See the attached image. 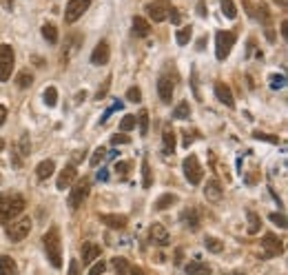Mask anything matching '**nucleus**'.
I'll return each instance as SVG.
<instances>
[{
  "label": "nucleus",
  "mask_w": 288,
  "mask_h": 275,
  "mask_svg": "<svg viewBox=\"0 0 288 275\" xmlns=\"http://www.w3.org/2000/svg\"><path fill=\"white\" fill-rule=\"evenodd\" d=\"M25 211V198L20 193H0V222H11Z\"/></svg>",
  "instance_id": "1"
},
{
  "label": "nucleus",
  "mask_w": 288,
  "mask_h": 275,
  "mask_svg": "<svg viewBox=\"0 0 288 275\" xmlns=\"http://www.w3.org/2000/svg\"><path fill=\"white\" fill-rule=\"evenodd\" d=\"M42 244H45L49 262L56 266V269H60V266H62V242H60V231L56 229V226L42 236Z\"/></svg>",
  "instance_id": "2"
},
{
  "label": "nucleus",
  "mask_w": 288,
  "mask_h": 275,
  "mask_svg": "<svg viewBox=\"0 0 288 275\" xmlns=\"http://www.w3.org/2000/svg\"><path fill=\"white\" fill-rule=\"evenodd\" d=\"M89 191H91V180H89V178L78 180V182L71 186V193H69V206H71L73 211H76L78 206L82 204L86 198H89Z\"/></svg>",
  "instance_id": "3"
},
{
  "label": "nucleus",
  "mask_w": 288,
  "mask_h": 275,
  "mask_svg": "<svg viewBox=\"0 0 288 275\" xmlns=\"http://www.w3.org/2000/svg\"><path fill=\"white\" fill-rule=\"evenodd\" d=\"M13 65H16V56L11 45H0V82H7L11 78Z\"/></svg>",
  "instance_id": "4"
},
{
  "label": "nucleus",
  "mask_w": 288,
  "mask_h": 275,
  "mask_svg": "<svg viewBox=\"0 0 288 275\" xmlns=\"http://www.w3.org/2000/svg\"><path fill=\"white\" fill-rule=\"evenodd\" d=\"M233 45H235V33L233 31H217L215 33V56H217V60L229 58Z\"/></svg>",
  "instance_id": "5"
},
{
  "label": "nucleus",
  "mask_w": 288,
  "mask_h": 275,
  "mask_svg": "<svg viewBox=\"0 0 288 275\" xmlns=\"http://www.w3.org/2000/svg\"><path fill=\"white\" fill-rule=\"evenodd\" d=\"M31 231V220L29 218H20L16 222L7 224V238L11 240V242H23V240L29 236Z\"/></svg>",
  "instance_id": "6"
},
{
  "label": "nucleus",
  "mask_w": 288,
  "mask_h": 275,
  "mask_svg": "<svg viewBox=\"0 0 288 275\" xmlns=\"http://www.w3.org/2000/svg\"><path fill=\"white\" fill-rule=\"evenodd\" d=\"M184 176H186V180L193 184V186H197L200 182H202V178H204V171H202V164H200V160H197V156H191L184 160Z\"/></svg>",
  "instance_id": "7"
},
{
  "label": "nucleus",
  "mask_w": 288,
  "mask_h": 275,
  "mask_svg": "<svg viewBox=\"0 0 288 275\" xmlns=\"http://www.w3.org/2000/svg\"><path fill=\"white\" fill-rule=\"evenodd\" d=\"M91 7V0H69L64 9V23L73 25L78 18H82V13Z\"/></svg>",
  "instance_id": "8"
},
{
  "label": "nucleus",
  "mask_w": 288,
  "mask_h": 275,
  "mask_svg": "<svg viewBox=\"0 0 288 275\" xmlns=\"http://www.w3.org/2000/svg\"><path fill=\"white\" fill-rule=\"evenodd\" d=\"M169 11H171L169 0H153V3L146 5V13L151 16L153 23H164L169 18Z\"/></svg>",
  "instance_id": "9"
},
{
  "label": "nucleus",
  "mask_w": 288,
  "mask_h": 275,
  "mask_svg": "<svg viewBox=\"0 0 288 275\" xmlns=\"http://www.w3.org/2000/svg\"><path fill=\"white\" fill-rule=\"evenodd\" d=\"M262 249H264V258H277V256H282L284 244H282V240L275 238L273 233H266L262 240Z\"/></svg>",
  "instance_id": "10"
},
{
  "label": "nucleus",
  "mask_w": 288,
  "mask_h": 275,
  "mask_svg": "<svg viewBox=\"0 0 288 275\" xmlns=\"http://www.w3.org/2000/svg\"><path fill=\"white\" fill-rule=\"evenodd\" d=\"M109 58H111L109 43H106V40H100L98 47H96V49H93V53H91V62L96 65V67H102V65L109 62Z\"/></svg>",
  "instance_id": "11"
},
{
  "label": "nucleus",
  "mask_w": 288,
  "mask_h": 275,
  "mask_svg": "<svg viewBox=\"0 0 288 275\" xmlns=\"http://www.w3.org/2000/svg\"><path fill=\"white\" fill-rule=\"evenodd\" d=\"M149 238H151V242H153V244H158V246H166V244L171 242L169 231H166L162 224H151V229H149Z\"/></svg>",
  "instance_id": "12"
},
{
  "label": "nucleus",
  "mask_w": 288,
  "mask_h": 275,
  "mask_svg": "<svg viewBox=\"0 0 288 275\" xmlns=\"http://www.w3.org/2000/svg\"><path fill=\"white\" fill-rule=\"evenodd\" d=\"M76 178H78L76 166H73V164H67L64 169L60 171V176H58V189H60V191H64L67 186H71L73 182H76Z\"/></svg>",
  "instance_id": "13"
},
{
  "label": "nucleus",
  "mask_w": 288,
  "mask_h": 275,
  "mask_svg": "<svg viewBox=\"0 0 288 275\" xmlns=\"http://www.w3.org/2000/svg\"><path fill=\"white\" fill-rule=\"evenodd\" d=\"M158 96H160V100H162L164 104H171V100H173V82H171V78L162 76L158 80Z\"/></svg>",
  "instance_id": "14"
},
{
  "label": "nucleus",
  "mask_w": 288,
  "mask_h": 275,
  "mask_svg": "<svg viewBox=\"0 0 288 275\" xmlns=\"http://www.w3.org/2000/svg\"><path fill=\"white\" fill-rule=\"evenodd\" d=\"M224 196V189H222V184L217 182V180H209L204 186V198L209 200V202H219Z\"/></svg>",
  "instance_id": "15"
},
{
  "label": "nucleus",
  "mask_w": 288,
  "mask_h": 275,
  "mask_svg": "<svg viewBox=\"0 0 288 275\" xmlns=\"http://www.w3.org/2000/svg\"><path fill=\"white\" fill-rule=\"evenodd\" d=\"M180 220H182V224L186 226V229H191V231H197L200 229V211L197 209H184L182 211V216H180Z\"/></svg>",
  "instance_id": "16"
},
{
  "label": "nucleus",
  "mask_w": 288,
  "mask_h": 275,
  "mask_svg": "<svg viewBox=\"0 0 288 275\" xmlns=\"http://www.w3.org/2000/svg\"><path fill=\"white\" fill-rule=\"evenodd\" d=\"M215 98H217L222 104H226V107H235V100H233L231 87L224 84V82H215Z\"/></svg>",
  "instance_id": "17"
},
{
  "label": "nucleus",
  "mask_w": 288,
  "mask_h": 275,
  "mask_svg": "<svg viewBox=\"0 0 288 275\" xmlns=\"http://www.w3.org/2000/svg\"><path fill=\"white\" fill-rule=\"evenodd\" d=\"M100 222H104L109 229H124L126 226V216H116V213H102L100 216Z\"/></svg>",
  "instance_id": "18"
},
{
  "label": "nucleus",
  "mask_w": 288,
  "mask_h": 275,
  "mask_svg": "<svg viewBox=\"0 0 288 275\" xmlns=\"http://www.w3.org/2000/svg\"><path fill=\"white\" fill-rule=\"evenodd\" d=\"M162 142H164V153H173V151H175V131H173L171 124H164Z\"/></svg>",
  "instance_id": "19"
},
{
  "label": "nucleus",
  "mask_w": 288,
  "mask_h": 275,
  "mask_svg": "<svg viewBox=\"0 0 288 275\" xmlns=\"http://www.w3.org/2000/svg\"><path fill=\"white\" fill-rule=\"evenodd\" d=\"M133 33H136L138 38H146V36H149V33H151L149 20H144V18H140V16L133 18Z\"/></svg>",
  "instance_id": "20"
},
{
  "label": "nucleus",
  "mask_w": 288,
  "mask_h": 275,
  "mask_svg": "<svg viewBox=\"0 0 288 275\" xmlns=\"http://www.w3.org/2000/svg\"><path fill=\"white\" fill-rule=\"evenodd\" d=\"M98 258H100V246L91 244V242L82 244V264H91L93 260H98Z\"/></svg>",
  "instance_id": "21"
},
{
  "label": "nucleus",
  "mask_w": 288,
  "mask_h": 275,
  "mask_svg": "<svg viewBox=\"0 0 288 275\" xmlns=\"http://www.w3.org/2000/svg\"><path fill=\"white\" fill-rule=\"evenodd\" d=\"M186 273L189 275H211V266L200 262V260H193V262L186 264Z\"/></svg>",
  "instance_id": "22"
},
{
  "label": "nucleus",
  "mask_w": 288,
  "mask_h": 275,
  "mask_svg": "<svg viewBox=\"0 0 288 275\" xmlns=\"http://www.w3.org/2000/svg\"><path fill=\"white\" fill-rule=\"evenodd\" d=\"M53 169H56L53 160H42V162L38 164V169H36L38 180H47V178H51V176H53Z\"/></svg>",
  "instance_id": "23"
},
{
  "label": "nucleus",
  "mask_w": 288,
  "mask_h": 275,
  "mask_svg": "<svg viewBox=\"0 0 288 275\" xmlns=\"http://www.w3.org/2000/svg\"><path fill=\"white\" fill-rule=\"evenodd\" d=\"M0 275H18V266L9 256H0Z\"/></svg>",
  "instance_id": "24"
},
{
  "label": "nucleus",
  "mask_w": 288,
  "mask_h": 275,
  "mask_svg": "<svg viewBox=\"0 0 288 275\" xmlns=\"http://www.w3.org/2000/svg\"><path fill=\"white\" fill-rule=\"evenodd\" d=\"M175 202H178V196H175V193H164V196H160V198H158L156 209H158V211H166L169 206H173Z\"/></svg>",
  "instance_id": "25"
},
{
  "label": "nucleus",
  "mask_w": 288,
  "mask_h": 275,
  "mask_svg": "<svg viewBox=\"0 0 288 275\" xmlns=\"http://www.w3.org/2000/svg\"><path fill=\"white\" fill-rule=\"evenodd\" d=\"M42 36H45V40L49 45H56L58 43V29H56V25H53V23H45L42 25Z\"/></svg>",
  "instance_id": "26"
},
{
  "label": "nucleus",
  "mask_w": 288,
  "mask_h": 275,
  "mask_svg": "<svg viewBox=\"0 0 288 275\" xmlns=\"http://www.w3.org/2000/svg\"><path fill=\"white\" fill-rule=\"evenodd\" d=\"M151 184H153L151 164H149V160H146V158H142V186H144V189H151Z\"/></svg>",
  "instance_id": "27"
},
{
  "label": "nucleus",
  "mask_w": 288,
  "mask_h": 275,
  "mask_svg": "<svg viewBox=\"0 0 288 275\" xmlns=\"http://www.w3.org/2000/svg\"><path fill=\"white\" fill-rule=\"evenodd\" d=\"M246 220H249V233L255 236V233L259 231V226H262V220H259V216L255 211H246Z\"/></svg>",
  "instance_id": "28"
},
{
  "label": "nucleus",
  "mask_w": 288,
  "mask_h": 275,
  "mask_svg": "<svg viewBox=\"0 0 288 275\" xmlns=\"http://www.w3.org/2000/svg\"><path fill=\"white\" fill-rule=\"evenodd\" d=\"M191 116V107H189V102L186 100H182L175 109H173V118H178V120H184V118H189Z\"/></svg>",
  "instance_id": "29"
},
{
  "label": "nucleus",
  "mask_w": 288,
  "mask_h": 275,
  "mask_svg": "<svg viewBox=\"0 0 288 275\" xmlns=\"http://www.w3.org/2000/svg\"><path fill=\"white\" fill-rule=\"evenodd\" d=\"M42 98H45L47 107H56L58 104V89H56V87H47L45 93H42Z\"/></svg>",
  "instance_id": "30"
},
{
  "label": "nucleus",
  "mask_w": 288,
  "mask_h": 275,
  "mask_svg": "<svg viewBox=\"0 0 288 275\" xmlns=\"http://www.w3.org/2000/svg\"><path fill=\"white\" fill-rule=\"evenodd\" d=\"M136 120L140 124V136H146V133H149V111H140Z\"/></svg>",
  "instance_id": "31"
},
{
  "label": "nucleus",
  "mask_w": 288,
  "mask_h": 275,
  "mask_svg": "<svg viewBox=\"0 0 288 275\" xmlns=\"http://www.w3.org/2000/svg\"><path fill=\"white\" fill-rule=\"evenodd\" d=\"M204 246H206V251H211V253H219V251H222L224 249V242H222V240H217V238H206L204 240Z\"/></svg>",
  "instance_id": "32"
},
{
  "label": "nucleus",
  "mask_w": 288,
  "mask_h": 275,
  "mask_svg": "<svg viewBox=\"0 0 288 275\" xmlns=\"http://www.w3.org/2000/svg\"><path fill=\"white\" fill-rule=\"evenodd\" d=\"M18 153L20 156H29L31 153V142H29V133H23L18 142Z\"/></svg>",
  "instance_id": "33"
},
{
  "label": "nucleus",
  "mask_w": 288,
  "mask_h": 275,
  "mask_svg": "<svg viewBox=\"0 0 288 275\" xmlns=\"http://www.w3.org/2000/svg\"><path fill=\"white\" fill-rule=\"evenodd\" d=\"M191 36H193V29H191V27H184V29H180V31L175 33V40H178V45H180V47L189 45Z\"/></svg>",
  "instance_id": "34"
},
{
  "label": "nucleus",
  "mask_w": 288,
  "mask_h": 275,
  "mask_svg": "<svg viewBox=\"0 0 288 275\" xmlns=\"http://www.w3.org/2000/svg\"><path fill=\"white\" fill-rule=\"evenodd\" d=\"M222 13L226 18H235L237 16V9H235V3H233V0H222Z\"/></svg>",
  "instance_id": "35"
},
{
  "label": "nucleus",
  "mask_w": 288,
  "mask_h": 275,
  "mask_svg": "<svg viewBox=\"0 0 288 275\" xmlns=\"http://www.w3.org/2000/svg\"><path fill=\"white\" fill-rule=\"evenodd\" d=\"M16 82H18V87H20V89H27V87H31V82H33V76H31L29 71H20V73H18V80H16Z\"/></svg>",
  "instance_id": "36"
},
{
  "label": "nucleus",
  "mask_w": 288,
  "mask_h": 275,
  "mask_svg": "<svg viewBox=\"0 0 288 275\" xmlns=\"http://www.w3.org/2000/svg\"><path fill=\"white\" fill-rule=\"evenodd\" d=\"M106 158H109V153H106V149H102V146H100V149H96V153H93V158H91V166L102 164Z\"/></svg>",
  "instance_id": "37"
},
{
  "label": "nucleus",
  "mask_w": 288,
  "mask_h": 275,
  "mask_svg": "<svg viewBox=\"0 0 288 275\" xmlns=\"http://www.w3.org/2000/svg\"><path fill=\"white\" fill-rule=\"evenodd\" d=\"M113 169H116V176L122 180V178H126L129 176V171H131V162H118L116 166H113Z\"/></svg>",
  "instance_id": "38"
},
{
  "label": "nucleus",
  "mask_w": 288,
  "mask_h": 275,
  "mask_svg": "<svg viewBox=\"0 0 288 275\" xmlns=\"http://www.w3.org/2000/svg\"><path fill=\"white\" fill-rule=\"evenodd\" d=\"M113 269H116L118 275H124L126 271H129V264H126L124 258H113Z\"/></svg>",
  "instance_id": "39"
},
{
  "label": "nucleus",
  "mask_w": 288,
  "mask_h": 275,
  "mask_svg": "<svg viewBox=\"0 0 288 275\" xmlns=\"http://www.w3.org/2000/svg\"><path fill=\"white\" fill-rule=\"evenodd\" d=\"M133 126H136V116H131V113H129V116H124L122 122H120V131L126 133V131H131Z\"/></svg>",
  "instance_id": "40"
},
{
  "label": "nucleus",
  "mask_w": 288,
  "mask_h": 275,
  "mask_svg": "<svg viewBox=\"0 0 288 275\" xmlns=\"http://www.w3.org/2000/svg\"><path fill=\"white\" fill-rule=\"evenodd\" d=\"M80 40H82L80 36H71V38H69V49L64 51V60H69V58L73 56V53H76V49H78V43H80Z\"/></svg>",
  "instance_id": "41"
},
{
  "label": "nucleus",
  "mask_w": 288,
  "mask_h": 275,
  "mask_svg": "<svg viewBox=\"0 0 288 275\" xmlns=\"http://www.w3.org/2000/svg\"><path fill=\"white\" fill-rule=\"evenodd\" d=\"M284 87H286V78L282 76V73H279V76L273 73L271 76V89H284Z\"/></svg>",
  "instance_id": "42"
},
{
  "label": "nucleus",
  "mask_w": 288,
  "mask_h": 275,
  "mask_svg": "<svg viewBox=\"0 0 288 275\" xmlns=\"http://www.w3.org/2000/svg\"><path fill=\"white\" fill-rule=\"evenodd\" d=\"M126 100H129V102H140V100H142V91H140V87H131V89L126 91Z\"/></svg>",
  "instance_id": "43"
},
{
  "label": "nucleus",
  "mask_w": 288,
  "mask_h": 275,
  "mask_svg": "<svg viewBox=\"0 0 288 275\" xmlns=\"http://www.w3.org/2000/svg\"><path fill=\"white\" fill-rule=\"evenodd\" d=\"M271 222H275L279 229H286V218H284V213H271Z\"/></svg>",
  "instance_id": "44"
},
{
  "label": "nucleus",
  "mask_w": 288,
  "mask_h": 275,
  "mask_svg": "<svg viewBox=\"0 0 288 275\" xmlns=\"http://www.w3.org/2000/svg\"><path fill=\"white\" fill-rule=\"evenodd\" d=\"M129 142H131V138L124 136V133H116V136L111 138V144H113V146H118V144H129Z\"/></svg>",
  "instance_id": "45"
},
{
  "label": "nucleus",
  "mask_w": 288,
  "mask_h": 275,
  "mask_svg": "<svg viewBox=\"0 0 288 275\" xmlns=\"http://www.w3.org/2000/svg\"><path fill=\"white\" fill-rule=\"evenodd\" d=\"M109 87H111V78H106V80H104V84H102V89H98V96H96V98H98V100H102V98L106 96V91H109Z\"/></svg>",
  "instance_id": "46"
},
{
  "label": "nucleus",
  "mask_w": 288,
  "mask_h": 275,
  "mask_svg": "<svg viewBox=\"0 0 288 275\" xmlns=\"http://www.w3.org/2000/svg\"><path fill=\"white\" fill-rule=\"evenodd\" d=\"M104 269H106V264L102 262V260H100V262L91 269V273H89V275H102V273H104Z\"/></svg>",
  "instance_id": "47"
},
{
  "label": "nucleus",
  "mask_w": 288,
  "mask_h": 275,
  "mask_svg": "<svg viewBox=\"0 0 288 275\" xmlns=\"http://www.w3.org/2000/svg\"><path fill=\"white\" fill-rule=\"evenodd\" d=\"M116 109H122V102H116V104H113V107H111V109H109V111H106V113H104V116H102V120H100V122H102V124H104V122H106V120H109V116H111V113H113V111H116Z\"/></svg>",
  "instance_id": "48"
},
{
  "label": "nucleus",
  "mask_w": 288,
  "mask_h": 275,
  "mask_svg": "<svg viewBox=\"0 0 288 275\" xmlns=\"http://www.w3.org/2000/svg\"><path fill=\"white\" fill-rule=\"evenodd\" d=\"M69 275H80V269H78L76 260H71V262H69Z\"/></svg>",
  "instance_id": "49"
},
{
  "label": "nucleus",
  "mask_w": 288,
  "mask_h": 275,
  "mask_svg": "<svg viewBox=\"0 0 288 275\" xmlns=\"http://www.w3.org/2000/svg\"><path fill=\"white\" fill-rule=\"evenodd\" d=\"M11 164L16 166V169H20V164H23V160H20L18 153H11Z\"/></svg>",
  "instance_id": "50"
},
{
  "label": "nucleus",
  "mask_w": 288,
  "mask_h": 275,
  "mask_svg": "<svg viewBox=\"0 0 288 275\" xmlns=\"http://www.w3.org/2000/svg\"><path fill=\"white\" fill-rule=\"evenodd\" d=\"M129 275H144V271L140 269V266H129V271H126Z\"/></svg>",
  "instance_id": "51"
},
{
  "label": "nucleus",
  "mask_w": 288,
  "mask_h": 275,
  "mask_svg": "<svg viewBox=\"0 0 288 275\" xmlns=\"http://www.w3.org/2000/svg\"><path fill=\"white\" fill-rule=\"evenodd\" d=\"M5 120H7V107L0 104V126L5 124Z\"/></svg>",
  "instance_id": "52"
},
{
  "label": "nucleus",
  "mask_w": 288,
  "mask_h": 275,
  "mask_svg": "<svg viewBox=\"0 0 288 275\" xmlns=\"http://www.w3.org/2000/svg\"><path fill=\"white\" fill-rule=\"evenodd\" d=\"M80 160H84V149H80L78 153H73V162H80Z\"/></svg>",
  "instance_id": "53"
},
{
  "label": "nucleus",
  "mask_w": 288,
  "mask_h": 275,
  "mask_svg": "<svg viewBox=\"0 0 288 275\" xmlns=\"http://www.w3.org/2000/svg\"><path fill=\"white\" fill-rule=\"evenodd\" d=\"M169 16H171L173 23H180V13H178L175 9H173V7H171V11H169Z\"/></svg>",
  "instance_id": "54"
},
{
  "label": "nucleus",
  "mask_w": 288,
  "mask_h": 275,
  "mask_svg": "<svg viewBox=\"0 0 288 275\" xmlns=\"http://www.w3.org/2000/svg\"><path fill=\"white\" fill-rule=\"evenodd\" d=\"M255 138L257 140H269V142H277V138H269V136H264V133H255Z\"/></svg>",
  "instance_id": "55"
},
{
  "label": "nucleus",
  "mask_w": 288,
  "mask_h": 275,
  "mask_svg": "<svg viewBox=\"0 0 288 275\" xmlns=\"http://www.w3.org/2000/svg\"><path fill=\"white\" fill-rule=\"evenodd\" d=\"M184 133H186V136H184V146H189L193 140H195V136H189V131H184Z\"/></svg>",
  "instance_id": "56"
},
{
  "label": "nucleus",
  "mask_w": 288,
  "mask_h": 275,
  "mask_svg": "<svg viewBox=\"0 0 288 275\" xmlns=\"http://www.w3.org/2000/svg\"><path fill=\"white\" fill-rule=\"evenodd\" d=\"M86 98V91H80L78 96H76V102H82V100Z\"/></svg>",
  "instance_id": "57"
},
{
  "label": "nucleus",
  "mask_w": 288,
  "mask_h": 275,
  "mask_svg": "<svg viewBox=\"0 0 288 275\" xmlns=\"http://www.w3.org/2000/svg\"><path fill=\"white\" fill-rule=\"evenodd\" d=\"M282 36L288 38V23H282Z\"/></svg>",
  "instance_id": "58"
},
{
  "label": "nucleus",
  "mask_w": 288,
  "mask_h": 275,
  "mask_svg": "<svg viewBox=\"0 0 288 275\" xmlns=\"http://www.w3.org/2000/svg\"><path fill=\"white\" fill-rule=\"evenodd\" d=\"M5 7H7V11H11V7H13V0H3Z\"/></svg>",
  "instance_id": "59"
},
{
  "label": "nucleus",
  "mask_w": 288,
  "mask_h": 275,
  "mask_svg": "<svg viewBox=\"0 0 288 275\" xmlns=\"http://www.w3.org/2000/svg\"><path fill=\"white\" fill-rule=\"evenodd\" d=\"M106 178H109V176H106V171H100L98 173V180H106Z\"/></svg>",
  "instance_id": "60"
},
{
  "label": "nucleus",
  "mask_w": 288,
  "mask_h": 275,
  "mask_svg": "<svg viewBox=\"0 0 288 275\" xmlns=\"http://www.w3.org/2000/svg\"><path fill=\"white\" fill-rule=\"evenodd\" d=\"M275 3H277L279 7H286V5H288V0H275Z\"/></svg>",
  "instance_id": "61"
},
{
  "label": "nucleus",
  "mask_w": 288,
  "mask_h": 275,
  "mask_svg": "<svg viewBox=\"0 0 288 275\" xmlns=\"http://www.w3.org/2000/svg\"><path fill=\"white\" fill-rule=\"evenodd\" d=\"M0 151H5V140L0 138Z\"/></svg>",
  "instance_id": "62"
},
{
  "label": "nucleus",
  "mask_w": 288,
  "mask_h": 275,
  "mask_svg": "<svg viewBox=\"0 0 288 275\" xmlns=\"http://www.w3.org/2000/svg\"><path fill=\"white\" fill-rule=\"evenodd\" d=\"M233 275H242V273H233Z\"/></svg>",
  "instance_id": "63"
}]
</instances>
